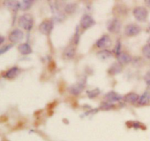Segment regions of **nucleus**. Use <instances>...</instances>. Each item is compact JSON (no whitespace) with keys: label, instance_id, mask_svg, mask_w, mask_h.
Returning <instances> with one entry per match:
<instances>
[{"label":"nucleus","instance_id":"1","mask_svg":"<svg viewBox=\"0 0 150 141\" xmlns=\"http://www.w3.org/2000/svg\"><path fill=\"white\" fill-rule=\"evenodd\" d=\"M33 24L32 17L30 15H23L19 19V25L26 30H30Z\"/></svg>","mask_w":150,"mask_h":141},{"label":"nucleus","instance_id":"2","mask_svg":"<svg viewBox=\"0 0 150 141\" xmlns=\"http://www.w3.org/2000/svg\"><path fill=\"white\" fill-rule=\"evenodd\" d=\"M133 14H134V16L138 20L144 21V20H146V18H147L148 12L144 7H139L135 9L134 11H133Z\"/></svg>","mask_w":150,"mask_h":141},{"label":"nucleus","instance_id":"3","mask_svg":"<svg viewBox=\"0 0 150 141\" xmlns=\"http://www.w3.org/2000/svg\"><path fill=\"white\" fill-rule=\"evenodd\" d=\"M141 28L136 24H130L127 25L125 29L126 35L127 36H134L138 35L140 32Z\"/></svg>","mask_w":150,"mask_h":141},{"label":"nucleus","instance_id":"4","mask_svg":"<svg viewBox=\"0 0 150 141\" xmlns=\"http://www.w3.org/2000/svg\"><path fill=\"white\" fill-rule=\"evenodd\" d=\"M53 25L50 20H45L40 26V30L45 35H48L52 29Z\"/></svg>","mask_w":150,"mask_h":141},{"label":"nucleus","instance_id":"5","mask_svg":"<svg viewBox=\"0 0 150 141\" xmlns=\"http://www.w3.org/2000/svg\"><path fill=\"white\" fill-rule=\"evenodd\" d=\"M23 37V34L21 31L16 29L14 30L11 34L10 35V41L13 42H18L22 39Z\"/></svg>","mask_w":150,"mask_h":141},{"label":"nucleus","instance_id":"6","mask_svg":"<svg viewBox=\"0 0 150 141\" xmlns=\"http://www.w3.org/2000/svg\"><path fill=\"white\" fill-rule=\"evenodd\" d=\"M94 24H95V21H94L93 19L90 16H86V15L83 16L81 18V25L84 29H87Z\"/></svg>","mask_w":150,"mask_h":141},{"label":"nucleus","instance_id":"7","mask_svg":"<svg viewBox=\"0 0 150 141\" xmlns=\"http://www.w3.org/2000/svg\"><path fill=\"white\" fill-rule=\"evenodd\" d=\"M108 29L110 32H118L120 29V23L118 20H111L108 23Z\"/></svg>","mask_w":150,"mask_h":141},{"label":"nucleus","instance_id":"8","mask_svg":"<svg viewBox=\"0 0 150 141\" xmlns=\"http://www.w3.org/2000/svg\"><path fill=\"white\" fill-rule=\"evenodd\" d=\"M110 44H111V39L108 36H103L97 42L98 48H106L109 46Z\"/></svg>","mask_w":150,"mask_h":141},{"label":"nucleus","instance_id":"9","mask_svg":"<svg viewBox=\"0 0 150 141\" xmlns=\"http://www.w3.org/2000/svg\"><path fill=\"white\" fill-rule=\"evenodd\" d=\"M18 51L23 55H26L32 52V49H31L30 46L27 44H21L18 46Z\"/></svg>","mask_w":150,"mask_h":141},{"label":"nucleus","instance_id":"10","mask_svg":"<svg viewBox=\"0 0 150 141\" xmlns=\"http://www.w3.org/2000/svg\"><path fill=\"white\" fill-rule=\"evenodd\" d=\"M149 94L148 93V92H146V93L144 94L139 99V103L140 104V105H146V104L149 103Z\"/></svg>","mask_w":150,"mask_h":141},{"label":"nucleus","instance_id":"11","mask_svg":"<svg viewBox=\"0 0 150 141\" xmlns=\"http://www.w3.org/2000/svg\"><path fill=\"white\" fill-rule=\"evenodd\" d=\"M118 59H119V60H120V62L123 63V64H125V63L129 62V61H130V59H131V58H130V56L127 54H125V53L119 54Z\"/></svg>","mask_w":150,"mask_h":141},{"label":"nucleus","instance_id":"12","mask_svg":"<svg viewBox=\"0 0 150 141\" xmlns=\"http://www.w3.org/2000/svg\"><path fill=\"white\" fill-rule=\"evenodd\" d=\"M125 100L127 101V102L133 103V102H136V101H139V97L137 94H136L131 93L127 94V96L125 97Z\"/></svg>","mask_w":150,"mask_h":141},{"label":"nucleus","instance_id":"13","mask_svg":"<svg viewBox=\"0 0 150 141\" xmlns=\"http://www.w3.org/2000/svg\"><path fill=\"white\" fill-rule=\"evenodd\" d=\"M82 89H83V86L80 84L74 85V86H71L70 88V91L71 92V93L74 94H79L81 92Z\"/></svg>","mask_w":150,"mask_h":141},{"label":"nucleus","instance_id":"14","mask_svg":"<svg viewBox=\"0 0 150 141\" xmlns=\"http://www.w3.org/2000/svg\"><path fill=\"white\" fill-rule=\"evenodd\" d=\"M18 69L16 68V67H13V68L10 69V70L7 72L6 75H7V77L9 78H13L16 77V76L17 75V74L18 73Z\"/></svg>","mask_w":150,"mask_h":141},{"label":"nucleus","instance_id":"15","mask_svg":"<svg viewBox=\"0 0 150 141\" xmlns=\"http://www.w3.org/2000/svg\"><path fill=\"white\" fill-rule=\"evenodd\" d=\"M122 70V67L120 66V64H117V63H115L112 67H111V70H110L109 73H111V74H116L117 73H120Z\"/></svg>","mask_w":150,"mask_h":141},{"label":"nucleus","instance_id":"16","mask_svg":"<svg viewBox=\"0 0 150 141\" xmlns=\"http://www.w3.org/2000/svg\"><path fill=\"white\" fill-rule=\"evenodd\" d=\"M74 54H75V50L74 48H72V47L71 48H67L65 52L64 53V55L65 56L66 58H68V59L72 58V57L74 56Z\"/></svg>","mask_w":150,"mask_h":141},{"label":"nucleus","instance_id":"17","mask_svg":"<svg viewBox=\"0 0 150 141\" xmlns=\"http://www.w3.org/2000/svg\"><path fill=\"white\" fill-rule=\"evenodd\" d=\"M98 56L102 59H105L111 56V52L108 51H103L101 52L98 53Z\"/></svg>","mask_w":150,"mask_h":141},{"label":"nucleus","instance_id":"18","mask_svg":"<svg viewBox=\"0 0 150 141\" xmlns=\"http://www.w3.org/2000/svg\"><path fill=\"white\" fill-rule=\"evenodd\" d=\"M143 54L147 58H150V43L146 44L143 48Z\"/></svg>","mask_w":150,"mask_h":141},{"label":"nucleus","instance_id":"19","mask_svg":"<svg viewBox=\"0 0 150 141\" xmlns=\"http://www.w3.org/2000/svg\"><path fill=\"white\" fill-rule=\"evenodd\" d=\"M106 98H108L109 100H118L120 97L112 92V93H109L108 94H107Z\"/></svg>","mask_w":150,"mask_h":141},{"label":"nucleus","instance_id":"20","mask_svg":"<svg viewBox=\"0 0 150 141\" xmlns=\"http://www.w3.org/2000/svg\"><path fill=\"white\" fill-rule=\"evenodd\" d=\"M31 3H32V1H23V2L21 4V7L23 10H26V9L29 8Z\"/></svg>","mask_w":150,"mask_h":141},{"label":"nucleus","instance_id":"21","mask_svg":"<svg viewBox=\"0 0 150 141\" xmlns=\"http://www.w3.org/2000/svg\"><path fill=\"white\" fill-rule=\"evenodd\" d=\"M99 90L98 89H94V90L92 91H90V92H88V94H89V97H95L97 96V95L99 94Z\"/></svg>","mask_w":150,"mask_h":141},{"label":"nucleus","instance_id":"22","mask_svg":"<svg viewBox=\"0 0 150 141\" xmlns=\"http://www.w3.org/2000/svg\"><path fill=\"white\" fill-rule=\"evenodd\" d=\"M145 80H146V83L150 85V72L146 75V76H145Z\"/></svg>","mask_w":150,"mask_h":141},{"label":"nucleus","instance_id":"23","mask_svg":"<svg viewBox=\"0 0 150 141\" xmlns=\"http://www.w3.org/2000/svg\"><path fill=\"white\" fill-rule=\"evenodd\" d=\"M149 29H150V24H149Z\"/></svg>","mask_w":150,"mask_h":141}]
</instances>
